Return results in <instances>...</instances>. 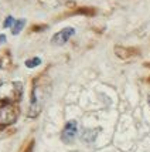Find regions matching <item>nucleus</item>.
<instances>
[{"mask_svg":"<svg viewBox=\"0 0 150 152\" xmlns=\"http://www.w3.org/2000/svg\"><path fill=\"white\" fill-rule=\"evenodd\" d=\"M23 95V84L19 81L14 83H4L0 86V99H3V102H13L20 101Z\"/></svg>","mask_w":150,"mask_h":152,"instance_id":"f257e3e1","label":"nucleus"},{"mask_svg":"<svg viewBox=\"0 0 150 152\" xmlns=\"http://www.w3.org/2000/svg\"><path fill=\"white\" fill-rule=\"evenodd\" d=\"M14 21H16V20H14L12 16H7L6 20H4V23H3V27H4V28H7V27H13Z\"/></svg>","mask_w":150,"mask_h":152,"instance_id":"1a4fd4ad","label":"nucleus"},{"mask_svg":"<svg viewBox=\"0 0 150 152\" xmlns=\"http://www.w3.org/2000/svg\"><path fill=\"white\" fill-rule=\"evenodd\" d=\"M43 108V98L40 95V88L37 86H34L33 94H31V101H30V111H28V117L36 118L40 114Z\"/></svg>","mask_w":150,"mask_h":152,"instance_id":"7ed1b4c3","label":"nucleus"},{"mask_svg":"<svg viewBox=\"0 0 150 152\" xmlns=\"http://www.w3.org/2000/svg\"><path fill=\"white\" fill-rule=\"evenodd\" d=\"M77 134H78V124H77V121H68L64 126V129H62V132H61V139L65 142V144H70L72 142L75 137H77Z\"/></svg>","mask_w":150,"mask_h":152,"instance_id":"20e7f679","label":"nucleus"},{"mask_svg":"<svg viewBox=\"0 0 150 152\" xmlns=\"http://www.w3.org/2000/svg\"><path fill=\"white\" fill-rule=\"evenodd\" d=\"M26 26V19H19L14 21L13 27H12V33L14 34V36H17V34L23 30V27Z\"/></svg>","mask_w":150,"mask_h":152,"instance_id":"0eeeda50","label":"nucleus"},{"mask_svg":"<svg viewBox=\"0 0 150 152\" xmlns=\"http://www.w3.org/2000/svg\"><path fill=\"white\" fill-rule=\"evenodd\" d=\"M149 104H150V97H149Z\"/></svg>","mask_w":150,"mask_h":152,"instance_id":"9b49d317","label":"nucleus"},{"mask_svg":"<svg viewBox=\"0 0 150 152\" xmlns=\"http://www.w3.org/2000/svg\"><path fill=\"white\" fill-rule=\"evenodd\" d=\"M4 40H6V36H4V34H0V44H1Z\"/></svg>","mask_w":150,"mask_h":152,"instance_id":"9d476101","label":"nucleus"},{"mask_svg":"<svg viewBox=\"0 0 150 152\" xmlns=\"http://www.w3.org/2000/svg\"><path fill=\"white\" fill-rule=\"evenodd\" d=\"M41 64V58L38 57H34V58H30L26 61V67L27 68H34V67H37Z\"/></svg>","mask_w":150,"mask_h":152,"instance_id":"6e6552de","label":"nucleus"},{"mask_svg":"<svg viewBox=\"0 0 150 152\" xmlns=\"http://www.w3.org/2000/svg\"><path fill=\"white\" fill-rule=\"evenodd\" d=\"M17 117H19V110L13 102H3L0 105V128L13 125L17 121Z\"/></svg>","mask_w":150,"mask_h":152,"instance_id":"f03ea898","label":"nucleus"},{"mask_svg":"<svg viewBox=\"0 0 150 152\" xmlns=\"http://www.w3.org/2000/svg\"><path fill=\"white\" fill-rule=\"evenodd\" d=\"M98 131L99 129H85L84 132H82V137L81 138L84 139L85 142H93L95 138H96V135H98Z\"/></svg>","mask_w":150,"mask_h":152,"instance_id":"423d86ee","label":"nucleus"},{"mask_svg":"<svg viewBox=\"0 0 150 152\" xmlns=\"http://www.w3.org/2000/svg\"><path fill=\"white\" fill-rule=\"evenodd\" d=\"M74 34H75V28L74 27H65V28L59 30L58 33H55L52 36L51 43L54 46H64Z\"/></svg>","mask_w":150,"mask_h":152,"instance_id":"39448f33","label":"nucleus"}]
</instances>
